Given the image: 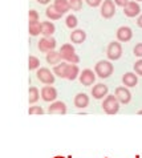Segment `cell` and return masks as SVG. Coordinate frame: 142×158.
I'll return each instance as SVG.
<instances>
[{
	"mask_svg": "<svg viewBox=\"0 0 142 158\" xmlns=\"http://www.w3.org/2000/svg\"><path fill=\"white\" fill-rule=\"evenodd\" d=\"M39 21V14L35 10H31L29 11V23H36Z\"/></svg>",
	"mask_w": 142,
	"mask_h": 158,
	"instance_id": "f546056e",
	"label": "cell"
},
{
	"mask_svg": "<svg viewBox=\"0 0 142 158\" xmlns=\"http://www.w3.org/2000/svg\"><path fill=\"white\" fill-rule=\"evenodd\" d=\"M140 12H141V7L137 2H129L127 6L123 8V14L127 17H136L140 15Z\"/></svg>",
	"mask_w": 142,
	"mask_h": 158,
	"instance_id": "30bf717a",
	"label": "cell"
},
{
	"mask_svg": "<svg viewBox=\"0 0 142 158\" xmlns=\"http://www.w3.org/2000/svg\"><path fill=\"white\" fill-rule=\"evenodd\" d=\"M29 97H28V101H29V104H35V102H37L39 101V89L36 86H31L29 88Z\"/></svg>",
	"mask_w": 142,
	"mask_h": 158,
	"instance_id": "cb8c5ba5",
	"label": "cell"
},
{
	"mask_svg": "<svg viewBox=\"0 0 142 158\" xmlns=\"http://www.w3.org/2000/svg\"><path fill=\"white\" fill-rule=\"evenodd\" d=\"M133 53H134V56H137V57H142V43H138L134 47V49H133Z\"/></svg>",
	"mask_w": 142,
	"mask_h": 158,
	"instance_id": "4dcf8cb0",
	"label": "cell"
},
{
	"mask_svg": "<svg viewBox=\"0 0 142 158\" xmlns=\"http://www.w3.org/2000/svg\"><path fill=\"white\" fill-rule=\"evenodd\" d=\"M113 71H114L113 64L109 63V61H106V60L98 61L94 67V72L100 78H108L110 74L113 73Z\"/></svg>",
	"mask_w": 142,
	"mask_h": 158,
	"instance_id": "3957f363",
	"label": "cell"
},
{
	"mask_svg": "<svg viewBox=\"0 0 142 158\" xmlns=\"http://www.w3.org/2000/svg\"><path fill=\"white\" fill-rule=\"evenodd\" d=\"M102 109L106 114H116L119 110V101L113 94L106 96L102 102Z\"/></svg>",
	"mask_w": 142,
	"mask_h": 158,
	"instance_id": "7a4b0ae2",
	"label": "cell"
},
{
	"mask_svg": "<svg viewBox=\"0 0 142 158\" xmlns=\"http://www.w3.org/2000/svg\"><path fill=\"white\" fill-rule=\"evenodd\" d=\"M68 67H69V64L60 63V64L55 65V68H53V72H55V74H57L60 78H66V71H68Z\"/></svg>",
	"mask_w": 142,
	"mask_h": 158,
	"instance_id": "44dd1931",
	"label": "cell"
},
{
	"mask_svg": "<svg viewBox=\"0 0 142 158\" xmlns=\"http://www.w3.org/2000/svg\"><path fill=\"white\" fill-rule=\"evenodd\" d=\"M85 2L88 3V6H90V7H98L102 0H85Z\"/></svg>",
	"mask_w": 142,
	"mask_h": 158,
	"instance_id": "d6a6232c",
	"label": "cell"
},
{
	"mask_svg": "<svg viewBox=\"0 0 142 158\" xmlns=\"http://www.w3.org/2000/svg\"><path fill=\"white\" fill-rule=\"evenodd\" d=\"M122 82L126 88H133L137 85L138 82V78H137V74L132 73V72H126L125 74L122 76Z\"/></svg>",
	"mask_w": 142,
	"mask_h": 158,
	"instance_id": "9a60e30c",
	"label": "cell"
},
{
	"mask_svg": "<svg viewBox=\"0 0 142 158\" xmlns=\"http://www.w3.org/2000/svg\"><path fill=\"white\" fill-rule=\"evenodd\" d=\"M138 114H142V110H138Z\"/></svg>",
	"mask_w": 142,
	"mask_h": 158,
	"instance_id": "74e56055",
	"label": "cell"
},
{
	"mask_svg": "<svg viewBox=\"0 0 142 158\" xmlns=\"http://www.w3.org/2000/svg\"><path fill=\"white\" fill-rule=\"evenodd\" d=\"M92 96L96 100L104 98L105 96H108V86H106L105 84H97V85H94V86H93V89H92Z\"/></svg>",
	"mask_w": 142,
	"mask_h": 158,
	"instance_id": "4fadbf2b",
	"label": "cell"
},
{
	"mask_svg": "<svg viewBox=\"0 0 142 158\" xmlns=\"http://www.w3.org/2000/svg\"><path fill=\"white\" fill-rule=\"evenodd\" d=\"M68 158H70V157H68Z\"/></svg>",
	"mask_w": 142,
	"mask_h": 158,
	"instance_id": "60d3db41",
	"label": "cell"
},
{
	"mask_svg": "<svg viewBox=\"0 0 142 158\" xmlns=\"http://www.w3.org/2000/svg\"><path fill=\"white\" fill-rule=\"evenodd\" d=\"M132 37H133V31L129 27H119L117 29V39L119 41L126 43L132 40Z\"/></svg>",
	"mask_w": 142,
	"mask_h": 158,
	"instance_id": "7c38bea8",
	"label": "cell"
},
{
	"mask_svg": "<svg viewBox=\"0 0 142 158\" xmlns=\"http://www.w3.org/2000/svg\"><path fill=\"white\" fill-rule=\"evenodd\" d=\"M137 2H142V0H137Z\"/></svg>",
	"mask_w": 142,
	"mask_h": 158,
	"instance_id": "ab89813d",
	"label": "cell"
},
{
	"mask_svg": "<svg viewBox=\"0 0 142 158\" xmlns=\"http://www.w3.org/2000/svg\"><path fill=\"white\" fill-rule=\"evenodd\" d=\"M85 39H86V33L82 29H74L70 33V41L74 44H81L85 41Z\"/></svg>",
	"mask_w": 142,
	"mask_h": 158,
	"instance_id": "e0dca14e",
	"label": "cell"
},
{
	"mask_svg": "<svg viewBox=\"0 0 142 158\" xmlns=\"http://www.w3.org/2000/svg\"><path fill=\"white\" fill-rule=\"evenodd\" d=\"M28 113L31 116H32V114H44V110H43L41 106H31Z\"/></svg>",
	"mask_w": 142,
	"mask_h": 158,
	"instance_id": "f1b7e54d",
	"label": "cell"
},
{
	"mask_svg": "<svg viewBox=\"0 0 142 158\" xmlns=\"http://www.w3.org/2000/svg\"><path fill=\"white\" fill-rule=\"evenodd\" d=\"M37 2H39L40 4H48V3L51 2V0H37Z\"/></svg>",
	"mask_w": 142,
	"mask_h": 158,
	"instance_id": "d590c367",
	"label": "cell"
},
{
	"mask_svg": "<svg viewBox=\"0 0 142 158\" xmlns=\"http://www.w3.org/2000/svg\"><path fill=\"white\" fill-rule=\"evenodd\" d=\"M65 24H66V27H68V28H76V27H77V24H78L77 17L74 16V15H69V16H66Z\"/></svg>",
	"mask_w": 142,
	"mask_h": 158,
	"instance_id": "484cf974",
	"label": "cell"
},
{
	"mask_svg": "<svg viewBox=\"0 0 142 158\" xmlns=\"http://www.w3.org/2000/svg\"><path fill=\"white\" fill-rule=\"evenodd\" d=\"M70 10L73 11H80L82 8V0H69Z\"/></svg>",
	"mask_w": 142,
	"mask_h": 158,
	"instance_id": "83f0119b",
	"label": "cell"
},
{
	"mask_svg": "<svg viewBox=\"0 0 142 158\" xmlns=\"http://www.w3.org/2000/svg\"><path fill=\"white\" fill-rule=\"evenodd\" d=\"M56 48V40L53 37H43L39 41V49L43 53H48L51 51H55Z\"/></svg>",
	"mask_w": 142,
	"mask_h": 158,
	"instance_id": "52a82bcc",
	"label": "cell"
},
{
	"mask_svg": "<svg viewBox=\"0 0 142 158\" xmlns=\"http://www.w3.org/2000/svg\"><path fill=\"white\" fill-rule=\"evenodd\" d=\"M29 33L31 36H39L41 33V23H29Z\"/></svg>",
	"mask_w": 142,
	"mask_h": 158,
	"instance_id": "d4e9b609",
	"label": "cell"
},
{
	"mask_svg": "<svg viewBox=\"0 0 142 158\" xmlns=\"http://www.w3.org/2000/svg\"><path fill=\"white\" fill-rule=\"evenodd\" d=\"M56 97H57V90L53 86L47 85V86H44L41 89V98L44 101H47V102H49V101H55Z\"/></svg>",
	"mask_w": 142,
	"mask_h": 158,
	"instance_id": "8fae6325",
	"label": "cell"
},
{
	"mask_svg": "<svg viewBox=\"0 0 142 158\" xmlns=\"http://www.w3.org/2000/svg\"><path fill=\"white\" fill-rule=\"evenodd\" d=\"M53 158H64V157H61V156H56V157H53Z\"/></svg>",
	"mask_w": 142,
	"mask_h": 158,
	"instance_id": "8d00e7d4",
	"label": "cell"
},
{
	"mask_svg": "<svg viewBox=\"0 0 142 158\" xmlns=\"http://www.w3.org/2000/svg\"><path fill=\"white\" fill-rule=\"evenodd\" d=\"M116 14V3L113 0H104L101 6V15L105 19H110Z\"/></svg>",
	"mask_w": 142,
	"mask_h": 158,
	"instance_id": "5b68a950",
	"label": "cell"
},
{
	"mask_svg": "<svg viewBox=\"0 0 142 158\" xmlns=\"http://www.w3.org/2000/svg\"><path fill=\"white\" fill-rule=\"evenodd\" d=\"M59 52H60L63 60L68 61V63H70V64H78L80 63V57L77 56L76 51H74V47L72 44H64V45L60 48Z\"/></svg>",
	"mask_w": 142,
	"mask_h": 158,
	"instance_id": "6da1fadb",
	"label": "cell"
},
{
	"mask_svg": "<svg viewBox=\"0 0 142 158\" xmlns=\"http://www.w3.org/2000/svg\"><path fill=\"white\" fill-rule=\"evenodd\" d=\"M39 65H40V60L35 56H29L28 59V67L31 71H35V69H39Z\"/></svg>",
	"mask_w": 142,
	"mask_h": 158,
	"instance_id": "4316f807",
	"label": "cell"
},
{
	"mask_svg": "<svg viewBox=\"0 0 142 158\" xmlns=\"http://www.w3.org/2000/svg\"><path fill=\"white\" fill-rule=\"evenodd\" d=\"M136 158H140V156H136Z\"/></svg>",
	"mask_w": 142,
	"mask_h": 158,
	"instance_id": "f35d334b",
	"label": "cell"
},
{
	"mask_svg": "<svg viewBox=\"0 0 142 158\" xmlns=\"http://www.w3.org/2000/svg\"><path fill=\"white\" fill-rule=\"evenodd\" d=\"M48 113H49V114H65L66 105L63 102V101H56V102H53L49 106Z\"/></svg>",
	"mask_w": 142,
	"mask_h": 158,
	"instance_id": "5bb4252c",
	"label": "cell"
},
{
	"mask_svg": "<svg viewBox=\"0 0 142 158\" xmlns=\"http://www.w3.org/2000/svg\"><path fill=\"white\" fill-rule=\"evenodd\" d=\"M89 105V97L85 93H78L74 97V106L78 109H84Z\"/></svg>",
	"mask_w": 142,
	"mask_h": 158,
	"instance_id": "2e32d148",
	"label": "cell"
},
{
	"mask_svg": "<svg viewBox=\"0 0 142 158\" xmlns=\"http://www.w3.org/2000/svg\"><path fill=\"white\" fill-rule=\"evenodd\" d=\"M137 25H138L140 28H142V15L138 17V19H137Z\"/></svg>",
	"mask_w": 142,
	"mask_h": 158,
	"instance_id": "e575fe53",
	"label": "cell"
},
{
	"mask_svg": "<svg viewBox=\"0 0 142 158\" xmlns=\"http://www.w3.org/2000/svg\"><path fill=\"white\" fill-rule=\"evenodd\" d=\"M78 73H80V69L77 67V64H69L68 71H66V78H68L69 81H73L77 78Z\"/></svg>",
	"mask_w": 142,
	"mask_h": 158,
	"instance_id": "7402d4cb",
	"label": "cell"
},
{
	"mask_svg": "<svg viewBox=\"0 0 142 158\" xmlns=\"http://www.w3.org/2000/svg\"><path fill=\"white\" fill-rule=\"evenodd\" d=\"M114 3H116V6H118V7L125 8L127 6V3H129V0H114Z\"/></svg>",
	"mask_w": 142,
	"mask_h": 158,
	"instance_id": "836d02e7",
	"label": "cell"
},
{
	"mask_svg": "<svg viewBox=\"0 0 142 158\" xmlns=\"http://www.w3.org/2000/svg\"><path fill=\"white\" fill-rule=\"evenodd\" d=\"M36 76L39 80L45 85H52L53 82H55V76H53L52 72L48 68H40L36 73Z\"/></svg>",
	"mask_w": 142,
	"mask_h": 158,
	"instance_id": "8992f818",
	"label": "cell"
},
{
	"mask_svg": "<svg viewBox=\"0 0 142 158\" xmlns=\"http://www.w3.org/2000/svg\"><path fill=\"white\" fill-rule=\"evenodd\" d=\"M96 81V74L92 69H84L80 74V82L84 86H90L92 84H94Z\"/></svg>",
	"mask_w": 142,
	"mask_h": 158,
	"instance_id": "ba28073f",
	"label": "cell"
},
{
	"mask_svg": "<svg viewBox=\"0 0 142 158\" xmlns=\"http://www.w3.org/2000/svg\"><path fill=\"white\" fill-rule=\"evenodd\" d=\"M114 96H116L117 100L121 104H129L130 100H132V93L129 92V89H127L126 86H118L116 89Z\"/></svg>",
	"mask_w": 142,
	"mask_h": 158,
	"instance_id": "9c48e42d",
	"label": "cell"
},
{
	"mask_svg": "<svg viewBox=\"0 0 142 158\" xmlns=\"http://www.w3.org/2000/svg\"><path fill=\"white\" fill-rule=\"evenodd\" d=\"M134 72L137 74H140V76H142V59L134 63Z\"/></svg>",
	"mask_w": 142,
	"mask_h": 158,
	"instance_id": "1f68e13d",
	"label": "cell"
},
{
	"mask_svg": "<svg viewBox=\"0 0 142 158\" xmlns=\"http://www.w3.org/2000/svg\"><path fill=\"white\" fill-rule=\"evenodd\" d=\"M106 55H108L109 60H118L122 56V47L121 44L117 41H112L108 47V51H106Z\"/></svg>",
	"mask_w": 142,
	"mask_h": 158,
	"instance_id": "277c9868",
	"label": "cell"
},
{
	"mask_svg": "<svg viewBox=\"0 0 142 158\" xmlns=\"http://www.w3.org/2000/svg\"><path fill=\"white\" fill-rule=\"evenodd\" d=\"M55 8L57 11L60 12V14H65V12H68L70 10V6H69V0H55Z\"/></svg>",
	"mask_w": 142,
	"mask_h": 158,
	"instance_id": "ffe728a7",
	"label": "cell"
},
{
	"mask_svg": "<svg viewBox=\"0 0 142 158\" xmlns=\"http://www.w3.org/2000/svg\"><path fill=\"white\" fill-rule=\"evenodd\" d=\"M47 63L51 64V65H56V64H60V61L63 60V57H61L60 52H56V51H51L47 53Z\"/></svg>",
	"mask_w": 142,
	"mask_h": 158,
	"instance_id": "d6986e66",
	"label": "cell"
},
{
	"mask_svg": "<svg viewBox=\"0 0 142 158\" xmlns=\"http://www.w3.org/2000/svg\"><path fill=\"white\" fill-rule=\"evenodd\" d=\"M45 15H47V17H49L51 20H59V19H61V16H63V14H60V12L55 8V6L48 7L47 11H45Z\"/></svg>",
	"mask_w": 142,
	"mask_h": 158,
	"instance_id": "603a6c76",
	"label": "cell"
},
{
	"mask_svg": "<svg viewBox=\"0 0 142 158\" xmlns=\"http://www.w3.org/2000/svg\"><path fill=\"white\" fill-rule=\"evenodd\" d=\"M55 31V24L51 23V21H43L41 23V33L44 35V37H52Z\"/></svg>",
	"mask_w": 142,
	"mask_h": 158,
	"instance_id": "ac0fdd59",
	"label": "cell"
}]
</instances>
